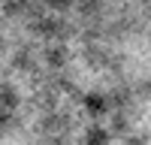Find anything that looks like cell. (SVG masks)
I'll return each mask as SVG.
<instances>
[{
	"label": "cell",
	"instance_id": "obj_1",
	"mask_svg": "<svg viewBox=\"0 0 151 145\" xmlns=\"http://www.w3.org/2000/svg\"><path fill=\"white\" fill-rule=\"evenodd\" d=\"M21 6H24V0H6V6H3V9H6V12H18Z\"/></svg>",
	"mask_w": 151,
	"mask_h": 145
},
{
	"label": "cell",
	"instance_id": "obj_2",
	"mask_svg": "<svg viewBox=\"0 0 151 145\" xmlns=\"http://www.w3.org/2000/svg\"><path fill=\"white\" fill-rule=\"evenodd\" d=\"M48 6H52V9H67L70 0H48Z\"/></svg>",
	"mask_w": 151,
	"mask_h": 145
}]
</instances>
